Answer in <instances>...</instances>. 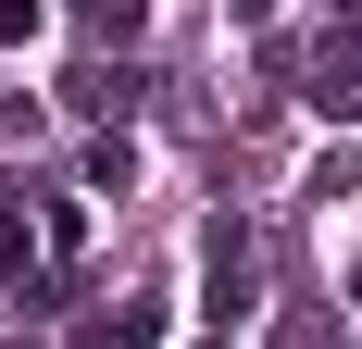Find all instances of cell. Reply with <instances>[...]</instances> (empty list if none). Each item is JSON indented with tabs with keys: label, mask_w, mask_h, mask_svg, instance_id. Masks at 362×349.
Here are the masks:
<instances>
[{
	"label": "cell",
	"mask_w": 362,
	"mask_h": 349,
	"mask_svg": "<svg viewBox=\"0 0 362 349\" xmlns=\"http://www.w3.org/2000/svg\"><path fill=\"white\" fill-rule=\"evenodd\" d=\"M75 25L100 37V63H112V50H138V37H150V0H75Z\"/></svg>",
	"instance_id": "obj_4"
},
{
	"label": "cell",
	"mask_w": 362,
	"mask_h": 349,
	"mask_svg": "<svg viewBox=\"0 0 362 349\" xmlns=\"http://www.w3.org/2000/svg\"><path fill=\"white\" fill-rule=\"evenodd\" d=\"M350 312H362V262H350Z\"/></svg>",
	"instance_id": "obj_8"
},
{
	"label": "cell",
	"mask_w": 362,
	"mask_h": 349,
	"mask_svg": "<svg viewBox=\"0 0 362 349\" xmlns=\"http://www.w3.org/2000/svg\"><path fill=\"white\" fill-rule=\"evenodd\" d=\"M300 100L325 112V125H350V112H362V37H325V50L300 63Z\"/></svg>",
	"instance_id": "obj_2"
},
{
	"label": "cell",
	"mask_w": 362,
	"mask_h": 349,
	"mask_svg": "<svg viewBox=\"0 0 362 349\" xmlns=\"http://www.w3.org/2000/svg\"><path fill=\"white\" fill-rule=\"evenodd\" d=\"M250 262H262V237L238 225V212H213V225H200V312H213V337L262 312V275H250Z\"/></svg>",
	"instance_id": "obj_1"
},
{
	"label": "cell",
	"mask_w": 362,
	"mask_h": 349,
	"mask_svg": "<svg viewBox=\"0 0 362 349\" xmlns=\"http://www.w3.org/2000/svg\"><path fill=\"white\" fill-rule=\"evenodd\" d=\"M275 349H350V324H337L325 300H288V312H275Z\"/></svg>",
	"instance_id": "obj_5"
},
{
	"label": "cell",
	"mask_w": 362,
	"mask_h": 349,
	"mask_svg": "<svg viewBox=\"0 0 362 349\" xmlns=\"http://www.w3.org/2000/svg\"><path fill=\"white\" fill-rule=\"evenodd\" d=\"M63 112H88V125H112V112H138V75H125V63H88V75L63 88Z\"/></svg>",
	"instance_id": "obj_3"
},
{
	"label": "cell",
	"mask_w": 362,
	"mask_h": 349,
	"mask_svg": "<svg viewBox=\"0 0 362 349\" xmlns=\"http://www.w3.org/2000/svg\"><path fill=\"white\" fill-rule=\"evenodd\" d=\"M200 349H225V337H200Z\"/></svg>",
	"instance_id": "obj_9"
},
{
	"label": "cell",
	"mask_w": 362,
	"mask_h": 349,
	"mask_svg": "<svg viewBox=\"0 0 362 349\" xmlns=\"http://www.w3.org/2000/svg\"><path fill=\"white\" fill-rule=\"evenodd\" d=\"M37 25H50V0H0V50H25Z\"/></svg>",
	"instance_id": "obj_7"
},
{
	"label": "cell",
	"mask_w": 362,
	"mask_h": 349,
	"mask_svg": "<svg viewBox=\"0 0 362 349\" xmlns=\"http://www.w3.org/2000/svg\"><path fill=\"white\" fill-rule=\"evenodd\" d=\"M88 187L125 200V187H138V138H88Z\"/></svg>",
	"instance_id": "obj_6"
}]
</instances>
